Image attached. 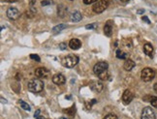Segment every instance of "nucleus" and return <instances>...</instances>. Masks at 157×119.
<instances>
[{
  "label": "nucleus",
  "instance_id": "nucleus-1",
  "mask_svg": "<svg viewBox=\"0 0 157 119\" xmlns=\"http://www.w3.org/2000/svg\"><path fill=\"white\" fill-rule=\"evenodd\" d=\"M27 88L30 92L33 93H39L43 91L44 89V82L39 79H33L28 81Z\"/></svg>",
  "mask_w": 157,
  "mask_h": 119
},
{
  "label": "nucleus",
  "instance_id": "nucleus-2",
  "mask_svg": "<svg viewBox=\"0 0 157 119\" xmlns=\"http://www.w3.org/2000/svg\"><path fill=\"white\" fill-rule=\"evenodd\" d=\"M78 57L75 54H70L61 59V64L66 68H73L78 64Z\"/></svg>",
  "mask_w": 157,
  "mask_h": 119
},
{
  "label": "nucleus",
  "instance_id": "nucleus-3",
  "mask_svg": "<svg viewBox=\"0 0 157 119\" xmlns=\"http://www.w3.org/2000/svg\"><path fill=\"white\" fill-rule=\"evenodd\" d=\"M108 63L105 61H100L98 62V63H96L95 65H94L93 67V72L94 74L96 75L97 77L99 76V75H101L103 73H105V72L108 71Z\"/></svg>",
  "mask_w": 157,
  "mask_h": 119
},
{
  "label": "nucleus",
  "instance_id": "nucleus-4",
  "mask_svg": "<svg viewBox=\"0 0 157 119\" xmlns=\"http://www.w3.org/2000/svg\"><path fill=\"white\" fill-rule=\"evenodd\" d=\"M155 77V72L154 70H152L151 68H144L142 71V75H141V77L144 81L146 82H149V81L152 80Z\"/></svg>",
  "mask_w": 157,
  "mask_h": 119
},
{
  "label": "nucleus",
  "instance_id": "nucleus-5",
  "mask_svg": "<svg viewBox=\"0 0 157 119\" xmlns=\"http://www.w3.org/2000/svg\"><path fill=\"white\" fill-rule=\"evenodd\" d=\"M108 5H109L108 0H99V1H97L95 4L93 5L92 9L95 13L100 14V13H103V12L108 8Z\"/></svg>",
  "mask_w": 157,
  "mask_h": 119
},
{
  "label": "nucleus",
  "instance_id": "nucleus-6",
  "mask_svg": "<svg viewBox=\"0 0 157 119\" xmlns=\"http://www.w3.org/2000/svg\"><path fill=\"white\" fill-rule=\"evenodd\" d=\"M141 119H156L153 109L151 108H149V106H146L144 108H143Z\"/></svg>",
  "mask_w": 157,
  "mask_h": 119
},
{
  "label": "nucleus",
  "instance_id": "nucleus-7",
  "mask_svg": "<svg viewBox=\"0 0 157 119\" xmlns=\"http://www.w3.org/2000/svg\"><path fill=\"white\" fill-rule=\"evenodd\" d=\"M7 17L12 20H16L20 18V12L16 7H10L7 10Z\"/></svg>",
  "mask_w": 157,
  "mask_h": 119
},
{
  "label": "nucleus",
  "instance_id": "nucleus-8",
  "mask_svg": "<svg viewBox=\"0 0 157 119\" xmlns=\"http://www.w3.org/2000/svg\"><path fill=\"white\" fill-rule=\"evenodd\" d=\"M89 87L93 92L99 93L103 90V83L98 80H93L89 83Z\"/></svg>",
  "mask_w": 157,
  "mask_h": 119
},
{
  "label": "nucleus",
  "instance_id": "nucleus-9",
  "mask_svg": "<svg viewBox=\"0 0 157 119\" xmlns=\"http://www.w3.org/2000/svg\"><path fill=\"white\" fill-rule=\"evenodd\" d=\"M134 98V95L130 90H125L122 94V102H123L124 105H129L132 102V100Z\"/></svg>",
  "mask_w": 157,
  "mask_h": 119
},
{
  "label": "nucleus",
  "instance_id": "nucleus-10",
  "mask_svg": "<svg viewBox=\"0 0 157 119\" xmlns=\"http://www.w3.org/2000/svg\"><path fill=\"white\" fill-rule=\"evenodd\" d=\"M52 81H53V83L60 85V84L65 83L66 79H65V77L62 74H56V75H54V76L52 77Z\"/></svg>",
  "mask_w": 157,
  "mask_h": 119
},
{
  "label": "nucleus",
  "instance_id": "nucleus-11",
  "mask_svg": "<svg viewBox=\"0 0 157 119\" xmlns=\"http://www.w3.org/2000/svg\"><path fill=\"white\" fill-rule=\"evenodd\" d=\"M35 76L37 77H47L49 76V71L46 68H37L35 70Z\"/></svg>",
  "mask_w": 157,
  "mask_h": 119
},
{
  "label": "nucleus",
  "instance_id": "nucleus-12",
  "mask_svg": "<svg viewBox=\"0 0 157 119\" xmlns=\"http://www.w3.org/2000/svg\"><path fill=\"white\" fill-rule=\"evenodd\" d=\"M69 46L74 49V51H77L81 46V43L78 39H72L70 42H69Z\"/></svg>",
  "mask_w": 157,
  "mask_h": 119
},
{
  "label": "nucleus",
  "instance_id": "nucleus-13",
  "mask_svg": "<svg viewBox=\"0 0 157 119\" xmlns=\"http://www.w3.org/2000/svg\"><path fill=\"white\" fill-rule=\"evenodd\" d=\"M63 113L67 114L68 117L70 118H74L75 117V114H76V106L75 105H73L71 108H69L67 109H63Z\"/></svg>",
  "mask_w": 157,
  "mask_h": 119
},
{
  "label": "nucleus",
  "instance_id": "nucleus-14",
  "mask_svg": "<svg viewBox=\"0 0 157 119\" xmlns=\"http://www.w3.org/2000/svg\"><path fill=\"white\" fill-rule=\"evenodd\" d=\"M104 33H105V35L108 36V37H111L112 36V23L110 20L105 24V26H104Z\"/></svg>",
  "mask_w": 157,
  "mask_h": 119
},
{
  "label": "nucleus",
  "instance_id": "nucleus-15",
  "mask_svg": "<svg viewBox=\"0 0 157 119\" xmlns=\"http://www.w3.org/2000/svg\"><path fill=\"white\" fill-rule=\"evenodd\" d=\"M144 53H146V55H149V57H152V54H153V46L150 45L149 43L144 44Z\"/></svg>",
  "mask_w": 157,
  "mask_h": 119
},
{
  "label": "nucleus",
  "instance_id": "nucleus-16",
  "mask_svg": "<svg viewBox=\"0 0 157 119\" xmlns=\"http://www.w3.org/2000/svg\"><path fill=\"white\" fill-rule=\"evenodd\" d=\"M135 66H136V63H135L133 60H131V59H126L124 62V65H123L124 69L128 72L131 71Z\"/></svg>",
  "mask_w": 157,
  "mask_h": 119
},
{
  "label": "nucleus",
  "instance_id": "nucleus-17",
  "mask_svg": "<svg viewBox=\"0 0 157 119\" xmlns=\"http://www.w3.org/2000/svg\"><path fill=\"white\" fill-rule=\"evenodd\" d=\"M81 18H83V15H81V14L78 11H75L74 13L71 15V20L73 21V23H78Z\"/></svg>",
  "mask_w": 157,
  "mask_h": 119
},
{
  "label": "nucleus",
  "instance_id": "nucleus-18",
  "mask_svg": "<svg viewBox=\"0 0 157 119\" xmlns=\"http://www.w3.org/2000/svg\"><path fill=\"white\" fill-rule=\"evenodd\" d=\"M67 12H68V9L67 7H65L64 5H59L57 7V13L60 18H64Z\"/></svg>",
  "mask_w": 157,
  "mask_h": 119
},
{
  "label": "nucleus",
  "instance_id": "nucleus-19",
  "mask_svg": "<svg viewBox=\"0 0 157 119\" xmlns=\"http://www.w3.org/2000/svg\"><path fill=\"white\" fill-rule=\"evenodd\" d=\"M65 28H67V25H66V24H58V25H56L52 28V32L54 34L58 33V32H60L61 30L65 29Z\"/></svg>",
  "mask_w": 157,
  "mask_h": 119
},
{
  "label": "nucleus",
  "instance_id": "nucleus-20",
  "mask_svg": "<svg viewBox=\"0 0 157 119\" xmlns=\"http://www.w3.org/2000/svg\"><path fill=\"white\" fill-rule=\"evenodd\" d=\"M127 56H128V54L126 52L122 51H120V49H117V58H119V59H126Z\"/></svg>",
  "mask_w": 157,
  "mask_h": 119
},
{
  "label": "nucleus",
  "instance_id": "nucleus-21",
  "mask_svg": "<svg viewBox=\"0 0 157 119\" xmlns=\"http://www.w3.org/2000/svg\"><path fill=\"white\" fill-rule=\"evenodd\" d=\"M20 105L21 106V108H23L24 111H30V106L27 104V103H25L24 101H23V100H20Z\"/></svg>",
  "mask_w": 157,
  "mask_h": 119
},
{
  "label": "nucleus",
  "instance_id": "nucleus-22",
  "mask_svg": "<svg viewBox=\"0 0 157 119\" xmlns=\"http://www.w3.org/2000/svg\"><path fill=\"white\" fill-rule=\"evenodd\" d=\"M98 77L101 80H109V77H110V73H109V71H107L105 72V73H103L101 75H99Z\"/></svg>",
  "mask_w": 157,
  "mask_h": 119
},
{
  "label": "nucleus",
  "instance_id": "nucleus-23",
  "mask_svg": "<svg viewBox=\"0 0 157 119\" xmlns=\"http://www.w3.org/2000/svg\"><path fill=\"white\" fill-rule=\"evenodd\" d=\"M96 100L95 99H92V100H90L89 102H86V108H87V109H90L91 108V106H92V105H94V104H96Z\"/></svg>",
  "mask_w": 157,
  "mask_h": 119
},
{
  "label": "nucleus",
  "instance_id": "nucleus-24",
  "mask_svg": "<svg viewBox=\"0 0 157 119\" xmlns=\"http://www.w3.org/2000/svg\"><path fill=\"white\" fill-rule=\"evenodd\" d=\"M150 104L153 106V108H157V97H151L150 99Z\"/></svg>",
  "mask_w": 157,
  "mask_h": 119
},
{
  "label": "nucleus",
  "instance_id": "nucleus-25",
  "mask_svg": "<svg viewBox=\"0 0 157 119\" xmlns=\"http://www.w3.org/2000/svg\"><path fill=\"white\" fill-rule=\"evenodd\" d=\"M104 119H118V118H117V116L115 114L110 113V114H107L106 116L104 117Z\"/></svg>",
  "mask_w": 157,
  "mask_h": 119
},
{
  "label": "nucleus",
  "instance_id": "nucleus-26",
  "mask_svg": "<svg viewBox=\"0 0 157 119\" xmlns=\"http://www.w3.org/2000/svg\"><path fill=\"white\" fill-rule=\"evenodd\" d=\"M52 0H43L42 2H41V5L42 6H47V5H51L52 4Z\"/></svg>",
  "mask_w": 157,
  "mask_h": 119
},
{
  "label": "nucleus",
  "instance_id": "nucleus-27",
  "mask_svg": "<svg viewBox=\"0 0 157 119\" xmlns=\"http://www.w3.org/2000/svg\"><path fill=\"white\" fill-rule=\"evenodd\" d=\"M30 58L31 59H34V60H36L37 62H40V57L37 54H30Z\"/></svg>",
  "mask_w": 157,
  "mask_h": 119
},
{
  "label": "nucleus",
  "instance_id": "nucleus-28",
  "mask_svg": "<svg viewBox=\"0 0 157 119\" xmlns=\"http://www.w3.org/2000/svg\"><path fill=\"white\" fill-rule=\"evenodd\" d=\"M59 49H62V51H65V49H67V45H66L65 43H61V44H59Z\"/></svg>",
  "mask_w": 157,
  "mask_h": 119
},
{
  "label": "nucleus",
  "instance_id": "nucleus-29",
  "mask_svg": "<svg viewBox=\"0 0 157 119\" xmlns=\"http://www.w3.org/2000/svg\"><path fill=\"white\" fill-rule=\"evenodd\" d=\"M97 0H83V3L86 5H89V4H92V3L96 2Z\"/></svg>",
  "mask_w": 157,
  "mask_h": 119
},
{
  "label": "nucleus",
  "instance_id": "nucleus-30",
  "mask_svg": "<svg viewBox=\"0 0 157 119\" xmlns=\"http://www.w3.org/2000/svg\"><path fill=\"white\" fill-rule=\"evenodd\" d=\"M96 24H88V25H86V29H93V28H95Z\"/></svg>",
  "mask_w": 157,
  "mask_h": 119
},
{
  "label": "nucleus",
  "instance_id": "nucleus-31",
  "mask_svg": "<svg viewBox=\"0 0 157 119\" xmlns=\"http://www.w3.org/2000/svg\"><path fill=\"white\" fill-rule=\"evenodd\" d=\"M39 114H40V109H38V111H35V113H34V117H38L39 116Z\"/></svg>",
  "mask_w": 157,
  "mask_h": 119
},
{
  "label": "nucleus",
  "instance_id": "nucleus-32",
  "mask_svg": "<svg viewBox=\"0 0 157 119\" xmlns=\"http://www.w3.org/2000/svg\"><path fill=\"white\" fill-rule=\"evenodd\" d=\"M142 20H144V21H146L147 23H150V21H149V18H147V17H143V18H142Z\"/></svg>",
  "mask_w": 157,
  "mask_h": 119
},
{
  "label": "nucleus",
  "instance_id": "nucleus-33",
  "mask_svg": "<svg viewBox=\"0 0 157 119\" xmlns=\"http://www.w3.org/2000/svg\"><path fill=\"white\" fill-rule=\"evenodd\" d=\"M144 13V10H143V9H141V10H138L137 11V14H139V15H142Z\"/></svg>",
  "mask_w": 157,
  "mask_h": 119
},
{
  "label": "nucleus",
  "instance_id": "nucleus-34",
  "mask_svg": "<svg viewBox=\"0 0 157 119\" xmlns=\"http://www.w3.org/2000/svg\"><path fill=\"white\" fill-rule=\"evenodd\" d=\"M6 2H9V3H14V2H17L18 0H4Z\"/></svg>",
  "mask_w": 157,
  "mask_h": 119
},
{
  "label": "nucleus",
  "instance_id": "nucleus-35",
  "mask_svg": "<svg viewBox=\"0 0 157 119\" xmlns=\"http://www.w3.org/2000/svg\"><path fill=\"white\" fill-rule=\"evenodd\" d=\"M153 89H154V91H155V92L157 93V82H156V83L154 84V86H153Z\"/></svg>",
  "mask_w": 157,
  "mask_h": 119
},
{
  "label": "nucleus",
  "instance_id": "nucleus-36",
  "mask_svg": "<svg viewBox=\"0 0 157 119\" xmlns=\"http://www.w3.org/2000/svg\"><path fill=\"white\" fill-rule=\"evenodd\" d=\"M36 119H45V117L42 116V115H39L38 117H36Z\"/></svg>",
  "mask_w": 157,
  "mask_h": 119
},
{
  "label": "nucleus",
  "instance_id": "nucleus-37",
  "mask_svg": "<svg viewBox=\"0 0 157 119\" xmlns=\"http://www.w3.org/2000/svg\"><path fill=\"white\" fill-rule=\"evenodd\" d=\"M120 1H121L122 3H127V2H129L130 0H120Z\"/></svg>",
  "mask_w": 157,
  "mask_h": 119
},
{
  "label": "nucleus",
  "instance_id": "nucleus-38",
  "mask_svg": "<svg viewBox=\"0 0 157 119\" xmlns=\"http://www.w3.org/2000/svg\"><path fill=\"white\" fill-rule=\"evenodd\" d=\"M59 119H68V118H67V117H60Z\"/></svg>",
  "mask_w": 157,
  "mask_h": 119
}]
</instances>
